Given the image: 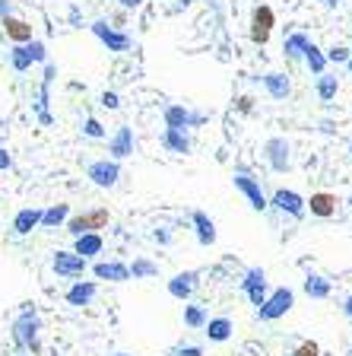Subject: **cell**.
I'll return each instance as SVG.
<instances>
[{
  "mask_svg": "<svg viewBox=\"0 0 352 356\" xmlns=\"http://www.w3.org/2000/svg\"><path fill=\"white\" fill-rule=\"evenodd\" d=\"M82 134H86L89 140H105V127H102V121H98V118H92V115L82 121Z\"/></svg>",
  "mask_w": 352,
  "mask_h": 356,
  "instance_id": "d6a6232c",
  "label": "cell"
},
{
  "mask_svg": "<svg viewBox=\"0 0 352 356\" xmlns=\"http://www.w3.org/2000/svg\"><path fill=\"white\" fill-rule=\"evenodd\" d=\"M86 175L98 188H115L118 178H121V163H115V159H96V163L86 166Z\"/></svg>",
  "mask_w": 352,
  "mask_h": 356,
  "instance_id": "ba28073f",
  "label": "cell"
},
{
  "mask_svg": "<svg viewBox=\"0 0 352 356\" xmlns=\"http://www.w3.org/2000/svg\"><path fill=\"white\" fill-rule=\"evenodd\" d=\"M336 92H340V80H336V76H330V74H320L318 76V96H320V99L330 102Z\"/></svg>",
  "mask_w": 352,
  "mask_h": 356,
  "instance_id": "4dcf8cb0",
  "label": "cell"
},
{
  "mask_svg": "<svg viewBox=\"0 0 352 356\" xmlns=\"http://www.w3.org/2000/svg\"><path fill=\"white\" fill-rule=\"evenodd\" d=\"M86 264H89V261L80 258L76 251H54V261H51L54 273H58V277H70V280H74V277H82V273H86Z\"/></svg>",
  "mask_w": 352,
  "mask_h": 356,
  "instance_id": "4fadbf2b",
  "label": "cell"
},
{
  "mask_svg": "<svg viewBox=\"0 0 352 356\" xmlns=\"http://www.w3.org/2000/svg\"><path fill=\"white\" fill-rule=\"evenodd\" d=\"M305 64H308V70H311L314 76L320 74H327V54H324V48H318V45H308V51H305Z\"/></svg>",
  "mask_w": 352,
  "mask_h": 356,
  "instance_id": "83f0119b",
  "label": "cell"
},
{
  "mask_svg": "<svg viewBox=\"0 0 352 356\" xmlns=\"http://www.w3.org/2000/svg\"><path fill=\"white\" fill-rule=\"evenodd\" d=\"M115 356H131V353H115Z\"/></svg>",
  "mask_w": 352,
  "mask_h": 356,
  "instance_id": "f6af8a7d",
  "label": "cell"
},
{
  "mask_svg": "<svg viewBox=\"0 0 352 356\" xmlns=\"http://www.w3.org/2000/svg\"><path fill=\"white\" fill-rule=\"evenodd\" d=\"M7 169H13V156L7 147H0V172H7Z\"/></svg>",
  "mask_w": 352,
  "mask_h": 356,
  "instance_id": "74e56055",
  "label": "cell"
},
{
  "mask_svg": "<svg viewBox=\"0 0 352 356\" xmlns=\"http://www.w3.org/2000/svg\"><path fill=\"white\" fill-rule=\"evenodd\" d=\"M197 286H200V273L197 271H181V273H175L172 280H168V296L188 302V299L197 293Z\"/></svg>",
  "mask_w": 352,
  "mask_h": 356,
  "instance_id": "5bb4252c",
  "label": "cell"
},
{
  "mask_svg": "<svg viewBox=\"0 0 352 356\" xmlns=\"http://www.w3.org/2000/svg\"><path fill=\"white\" fill-rule=\"evenodd\" d=\"M32 64H48V48H45V42L32 39V42H25V45H13V51H10V67H13L16 74H25Z\"/></svg>",
  "mask_w": 352,
  "mask_h": 356,
  "instance_id": "7a4b0ae2",
  "label": "cell"
},
{
  "mask_svg": "<svg viewBox=\"0 0 352 356\" xmlns=\"http://www.w3.org/2000/svg\"><path fill=\"white\" fill-rule=\"evenodd\" d=\"M162 147L184 156V153H190V147H194V143H190V134H188V131H178V127H165V131H162Z\"/></svg>",
  "mask_w": 352,
  "mask_h": 356,
  "instance_id": "603a6c76",
  "label": "cell"
},
{
  "mask_svg": "<svg viewBox=\"0 0 352 356\" xmlns=\"http://www.w3.org/2000/svg\"><path fill=\"white\" fill-rule=\"evenodd\" d=\"M263 153H267V163H270L273 172H289L292 169V147H289L286 137H270L263 143Z\"/></svg>",
  "mask_w": 352,
  "mask_h": 356,
  "instance_id": "52a82bcc",
  "label": "cell"
},
{
  "mask_svg": "<svg viewBox=\"0 0 352 356\" xmlns=\"http://www.w3.org/2000/svg\"><path fill=\"white\" fill-rule=\"evenodd\" d=\"M3 23V32H7V39L13 45H25V42H32V25L25 23V19L19 17H7V19H0Z\"/></svg>",
  "mask_w": 352,
  "mask_h": 356,
  "instance_id": "d6986e66",
  "label": "cell"
},
{
  "mask_svg": "<svg viewBox=\"0 0 352 356\" xmlns=\"http://www.w3.org/2000/svg\"><path fill=\"white\" fill-rule=\"evenodd\" d=\"M349 207H352V198H349Z\"/></svg>",
  "mask_w": 352,
  "mask_h": 356,
  "instance_id": "7dc6e473",
  "label": "cell"
},
{
  "mask_svg": "<svg viewBox=\"0 0 352 356\" xmlns=\"http://www.w3.org/2000/svg\"><path fill=\"white\" fill-rule=\"evenodd\" d=\"M324 3H327V7H336V3H340V0H324Z\"/></svg>",
  "mask_w": 352,
  "mask_h": 356,
  "instance_id": "ee69618b",
  "label": "cell"
},
{
  "mask_svg": "<svg viewBox=\"0 0 352 356\" xmlns=\"http://www.w3.org/2000/svg\"><path fill=\"white\" fill-rule=\"evenodd\" d=\"M96 293H98V283H92V280H76L70 290H67V302L70 306H89L92 299H96Z\"/></svg>",
  "mask_w": 352,
  "mask_h": 356,
  "instance_id": "44dd1931",
  "label": "cell"
},
{
  "mask_svg": "<svg viewBox=\"0 0 352 356\" xmlns=\"http://www.w3.org/2000/svg\"><path fill=\"white\" fill-rule=\"evenodd\" d=\"M102 249H105V239L98 235V232H82V235H76V242H74V251L80 258H96V255H102Z\"/></svg>",
  "mask_w": 352,
  "mask_h": 356,
  "instance_id": "ffe728a7",
  "label": "cell"
},
{
  "mask_svg": "<svg viewBox=\"0 0 352 356\" xmlns=\"http://www.w3.org/2000/svg\"><path fill=\"white\" fill-rule=\"evenodd\" d=\"M111 223V213L105 207L98 210H89V213H76V216H67V232H74V235H82V232H98L105 229Z\"/></svg>",
  "mask_w": 352,
  "mask_h": 356,
  "instance_id": "5b68a950",
  "label": "cell"
},
{
  "mask_svg": "<svg viewBox=\"0 0 352 356\" xmlns=\"http://www.w3.org/2000/svg\"><path fill=\"white\" fill-rule=\"evenodd\" d=\"M159 267L153 264V261H146V258H140V261H133L131 264V280H143V277H156Z\"/></svg>",
  "mask_w": 352,
  "mask_h": 356,
  "instance_id": "1f68e13d",
  "label": "cell"
},
{
  "mask_svg": "<svg viewBox=\"0 0 352 356\" xmlns=\"http://www.w3.org/2000/svg\"><path fill=\"white\" fill-rule=\"evenodd\" d=\"M308 45H311V39L305 32H292V35H286V42H283V54H286L289 61H302Z\"/></svg>",
  "mask_w": 352,
  "mask_h": 356,
  "instance_id": "484cf974",
  "label": "cell"
},
{
  "mask_svg": "<svg viewBox=\"0 0 352 356\" xmlns=\"http://www.w3.org/2000/svg\"><path fill=\"white\" fill-rule=\"evenodd\" d=\"M181 3H190V0H181Z\"/></svg>",
  "mask_w": 352,
  "mask_h": 356,
  "instance_id": "bcb514c9",
  "label": "cell"
},
{
  "mask_svg": "<svg viewBox=\"0 0 352 356\" xmlns=\"http://www.w3.org/2000/svg\"><path fill=\"white\" fill-rule=\"evenodd\" d=\"M41 223V210L38 207H25L19 210L16 216H13V229H16V235H29L32 229H38Z\"/></svg>",
  "mask_w": 352,
  "mask_h": 356,
  "instance_id": "cb8c5ba5",
  "label": "cell"
},
{
  "mask_svg": "<svg viewBox=\"0 0 352 356\" xmlns=\"http://www.w3.org/2000/svg\"><path fill=\"white\" fill-rule=\"evenodd\" d=\"M270 207H276L279 213H289V216H295V220H302L308 210H305V198L298 194V191H292V188H276L273 191V198L267 200Z\"/></svg>",
  "mask_w": 352,
  "mask_h": 356,
  "instance_id": "8fae6325",
  "label": "cell"
},
{
  "mask_svg": "<svg viewBox=\"0 0 352 356\" xmlns=\"http://www.w3.org/2000/svg\"><path fill=\"white\" fill-rule=\"evenodd\" d=\"M263 86L270 92L273 99H286L289 92H292V80L286 74H279V70H270V74L263 76Z\"/></svg>",
  "mask_w": 352,
  "mask_h": 356,
  "instance_id": "d4e9b609",
  "label": "cell"
},
{
  "mask_svg": "<svg viewBox=\"0 0 352 356\" xmlns=\"http://www.w3.org/2000/svg\"><path fill=\"white\" fill-rule=\"evenodd\" d=\"M206 322H210V315H206L204 306H194V302H188V306H184V324H188L190 331H200Z\"/></svg>",
  "mask_w": 352,
  "mask_h": 356,
  "instance_id": "f546056e",
  "label": "cell"
},
{
  "mask_svg": "<svg viewBox=\"0 0 352 356\" xmlns=\"http://www.w3.org/2000/svg\"><path fill=\"white\" fill-rule=\"evenodd\" d=\"M140 3H143V0H121V7H124V10H137Z\"/></svg>",
  "mask_w": 352,
  "mask_h": 356,
  "instance_id": "ab89813d",
  "label": "cell"
},
{
  "mask_svg": "<svg viewBox=\"0 0 352 356\" xmlns=\"http://www.w3.org/2000/svg\"><path fill=\"white\" fill-rule=\"evenodd\" d=\"M153 239H156V242H168V232H159L156 229V232H153Z\"/></svg>",
  "mask_w": 352,
  "mask_h": 356,
  "instance_id": "b9f144b4",
  "label": "cell"
},
{
  "mask_svg": "<svg viewBox=\"0 0 352 356\" xmlns=\"http://www.w3.org/2000/svg\"><path fill=\"white\" fill-rule=\"evenodd\" d=\"M241 290L251 299V306H263V299L270 296V286H267V271L263 267H248L245 280H241Z\"/></svg>",
  "mask_w": 352,
  "mask_h": 356,
  "instance_id": "30bf717a",
  "label": "cell"
},
{
  "mask_svg": "<svg viewBox=\"0 0 352 356\" xmlns=\"http://www.w3.org/2000/svg\"><path fill=\"white\" fill-rule=\"evenodd\" d=\"M343 312L352 318V296H346V302H343Z\"/></svg>",
  "mask_w": 352,
  "mask_h": 356,
  "instance_id": "60d3db41",
  "label": "cell"
},
{
  "mask_svg": "<svg viewBox=\"0 0 352 356\" xmlns=\"http://www.w3.org/2000/svg\"><path fill=\"white\" fill-rule=\"evenodd\" d=\"M292 306H295V293L289 286H279V290H273L263 299V306H257V318L261 322H279L286 312H292Z\"/></svg>",
  "mask_w": 352,
  "mask_h": 356,
  "instance_id": "3957f363",
  "label": "cell"
},
{
  "mask_svg": "<svg viewBox=\"0 0 352 356\" xmlns=\"http://www.w3.org/2000/svg\"><path fill=\"white\" fill-rule=\"evenodd\" d=\"M349 356H352V353H349Z\"/></svg>",
  "mask_w": 352,
  "mask_h": 356,
  "instance_id": "c3c4849f",
  "label": "cell"
},
{
  "mask_svg": "<svg viewBox=\"0 0 352 356\" xmlns=\"http://www.w3.org/2000/svg\"><path fill=\"white\" fill-rule=\"evenodd\" d=\"M346 67H349V74H352V48H349V58H346Z\"/></svg>",
  "mask_w": 352,
  "mask_h": 356,
  "instance_id": "7bdbcfd3",
  "label": "cell"
},
{
  "mask_svg": "<svg viewBox=\"0 0 352 356\" xmlns=\"http://www.w3.org/2000/svg\"><path fill=\"white\" fill-rule=\"evenodd\" d=\"M67 216H70V204H54V207L41 210V229H58V226L67 223Z\"/></svg>",
  "mask_w": 352,
  "mask_h": 356,
  "instance_id": "4316f807",
  "label": "cell"
},
{
  "mask_svg": "<svg viewBox=\"0 0 352 356\" xmlns=\"http://www.w3.org/2000/svg\"><path fill=\"white\" fill-rule=\"evenodd\" d=\"M204 112H190L188 105H168L165 108V127H178V131H190V127L206 125Z\"/></svg>",
  "mask_w": 352,
  "mask_h": 356,
  "instance_id": "9c48e42d",
  "label": "cell"
},
{
  "mask_svg": "<svg viewBox=\"0 0 352 356\" xmlns=\"http://www.w3.org/2000/svg\"><path fill=\"white\" fill-rule=\"evenodd\" d=\"M273 23H276V17H273V10L267 7V3L254 7V13H251V42H254V45H267V42H270Z\"/></svg>",
  "mask_w": 352,
  "mask_h": 356,
  "instance_id": "7c38bea8",
  "label": "cell"
},
{
  "mask_svg": "<svg viewBox=\"0 0 352 356\" xmlns=\"http://www.w3.org/2000/svg\"><path fill=\"white\" fill-rule=\"evenodd\" d=\"M89 29H92V35H96L98 42L105 45L108 51H115V54H124V51H131V45H133L131 35L121 32V29H115V25H108L105 19H96V23H92Z\"/></svg>",
  "mask_w": 352,
  "mask_h": 356,
  "instance_id": "277c9868",
  "label": "cell"
},
{
  "mask_svg": "<svg viewBox=\"0 0 352 356\" xmlns=\"http://www.w3.org/2000/svg\"><path fill=\"white\" fill-rule=\"evenodd\" d=\"M232 182H235V188L241 191L248 200H251V207H254V210H267V207H270V204H267V194H263V188H261V182H257L248 169H235Z\"/></svg>",
  "mask_w": 352,
  "mask_h": 356,
  "instance_id": "8992f818",
  "label": "cell"
},
{
  "mask_svg": "<svg viewBox=\"0 0 352 356\" xmlns=\"http://www.w3.org/2000/svg\"><path fill=\"white\" fill-rule=\"evenodd\" d=\"M7 17H13V3H10V0H0V19H7Z\"/></svg>",
  "mask_w": 352,
  "mask_h": 356,
  "instance_id": "f35d334b",
  "label": "cell"
},
{
  "mask_svg": "<svg viewBox=\"0 0 352 356\" xmlns=\"http://www.w3.org/2000/svg\"><path fill=\"white\" fill-rule=\"evenodd\" d=\"M92 273H96L98 280H111V283H127L131 280V267L121 264V261H98V264L92 267Z\"/></svg>",
  "mask_w": 352,
  "mask_h": 356,
  "instance_id": "e0dca14e",
  "label": "cell"
},
{
  "mask_svg": "<svg viewBox=\"0 0 352 356\" xmlns=\"http://www.w3.org/2000/svg\"><path fill=\"white\" fill-rule=\"evenodd\" d=\"M292 356H320V347L314 344V340H305V344H298V347H295Z\"/></svg>",
  "mask_w": 352,
  "mask_h": 356,
  "instance_id": "e575fe53",
  "label": "cell"
},
{
  "mask_svg": "<svg viewBox=\"0 0 352 356\" xmlns=\"http://www.w3.org/2000/svg\"><path fill=\"white\" fill-rule=\"evenodd\" d=\"M133 127H127V125H121L115 131V137L108 140V156L115 159V163H121V159H127L133 153Z\"/></svg>",
  "mask_w": 352,
  "mask_h": 356,
  "instance_id": "9a60e30c",
  "label": "cell"
},
{
  "mask_svg": "<svg viewBox=\"0 0 352 356\" xmlns=\"http://www.w3.org/2000/svg\"><path fill=\"white\" fill-rule=\"evenodd\" d=\"M232 331H235V324H232V318H226V315L210 318V322L204 324V334L213 340V344H226V340L232 337Z\"/></svg>",
  "mask_w": 352,
  "mask_h": 356,
  "instance_id": "7402d4cb",
  "label": "cell"
},
{
  "mask_svg": "<svg viewBox=\"0 0 352 356\" xmlns=\"http://www.w3.org/2000/svg\"><path fill=\"white\" fill-rule=\"evenodd\" d=\"M305 210H311V216H320V220H330L336 213V198L330 191H314L311 198L305 200Z\"/></svg>",
  "mask_w": 352,
  "mask_h": 356,
  "instance_id": "2e32d148",
  "label": "cell"
},
{
  "mask_svg": "<svg viewBox=\"0 0 352 356\" xmlns=\"http://www.w3.org/2000/svg\"><path fill=\"white\" fill-rule=\"evenodd\" d=\"M168 356H204V347H197V344H188V347H175Z\"/></svg>",
  "mask_w": 352,
  "mask_h": 356,
  "instance_id": "8d00e7d4",
  "label": "cell"
},
{
  "mask_svg": "<svg viewBox=\"0 0 352 356\" xmlns=\"http://www.w3.org/2000/svg\"><path fill=\"white\" fill-rule=\"evenodd\" d=\"M305 293L311 299H327L330 296V280L327 277H320V273H308L305 277Z\"/></svg>",
  "mask_w": 352,
  "mask_h": 356,
  "instance_id": "f1b7e54d",
  "label": "cell"
},
{
  "mask_svg": "<svg viewBox=\"0 0 352 356\" xmlns=\"http://www.w3.org/2000/svg\"><path fill=\"white\" fill-rule=\"evenodd\" d=\"M98 102H102V105H105L108 108V112H115V108H121V96H118V92H102V99H98Z\"/></svg>",
  "mask_w": 352,
  "mask_h": 356,
  "instance_id": "d590c367",
  "label": "cell"
},
{
  "mask_svg": "<svg viewBox=\"0 0 352 356\" xmlns=\"http://www.w3.org/2000/svg\"><path fill=\"white\" fill-rule=\"evenodd\" d=\"M38 331H41L38 315H35V312H23L16 322H13V344H16L19 350H32V353H38V350H41Z\"/></svg>",
  "mask_w": 352,
  "mask_h": 356,
  "instance_id": "6da1fadb",
  "label": "cell"
},
{
  "mask_svg": "<svg viewBox=\"0 0 352 356\" xmlns=\"http://www.w3.org/2000/svg\"><path fill=\"white\" fill-rule=\"evenodd\" d=\"M190 223H194V232H197V242L204 245V249H210L216 242V223L210 220V216L204 213V210H194L190 213Z\"/></svg>",
  "mask_w": 352,
  "mask_h": 356,
  "instance_id": "ac0fdd59",
  "label": "cell"
},
{
  "mask_svg": "<svg viewBox=\"0 0 352 356\" xmlns=\"http://www.w3.org/2000/svg\"><path fill=\"white\" fill-rule=\"evenodd\" d=\"M327 54V64H346V58H349V48H343V45H333L330 51H324Z\"/></svg>",
  "mask_w": 352,
  "mask_h": 356,
  "instance_id": "836d02e7",
  "label": "cell"
}]
</instances>
